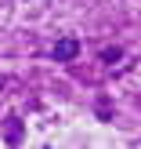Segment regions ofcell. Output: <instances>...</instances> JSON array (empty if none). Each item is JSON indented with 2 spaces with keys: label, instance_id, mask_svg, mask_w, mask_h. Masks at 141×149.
<instances>
[{
  "label": "cell",
  "instance_id": "3957f363",
  "mask_svg": "<svg viewBox=\"0 0 141 149\" xmlns=\"http://www.w3.org/2000/svg\"><path fill=\"white\" fill-rule=\"evenodd\" d=\"M94 113H98L101 124H112V98L109 95H98V102H94Z\"/></svg>",
  "mask_w": 141,
  "mask_h": 149
},
{
  "label": "cell",
  "instance_id": "5b68a950",
  "mask_svg": "<svg viewBox=\"0 0 141 149\" xmlns=\"http://www.w3.org/2000/svg\"><path fill=\"white\" fill-rule=\"evenodd\" d=\"M4 84H7V80H4V77H0V87H4Z\"/></svg>",
  "mask_w": 141,
  "mask_h": 149
},
{
  "label": "cell",
  "instance_id": "7a4b0ae2",
  "mask_svg": "<svg viewBox=\"0 0 141 149\" xmlns=\"http://www.w3.org/2000/svg\"><path fill=\"white\" fill-rule=\"evenodd\" d=\"M4 142L7 146H22V142H25V124H22L18 113H7L4 116Z\"/></svg>",
  "mask_w": 141,
  "mask_h": 149
},
{
  "label": "cell",
  "instance_id": "277c9868",
  "mask_svg": "<svg viewBox=\"0 0 141 149\" xmlns=\"http://www.w3.org/2000/svg\"><path fill=\"white\" fill-rule=\"evenodd\" d=\"M98 58H101L105 65H116V62H123V47H120V44H112V47H101V51H98Z\"/></svg>",
  "mask_w": 141,
  "mask_h": 149
},
{
  "label": "cell",
  "instance_id": "6da1fadb",
  "mask_svg": "<svg viewBox=\"0 0 141 149\" xmlns=\"http://www.w3.org/2000/svg\"><path fill=\"white\" fill-rule=\"evenodd\" d=\"M80 51H83V44H80V36H58L54 44H51V58H54L58 65H69L80 58Z\"/></svg>",
  "mask_w": 141,
  "mask_h": 149
}]
</instances>
